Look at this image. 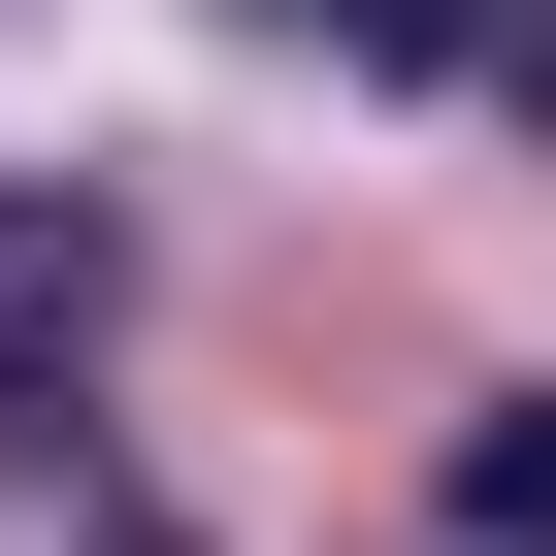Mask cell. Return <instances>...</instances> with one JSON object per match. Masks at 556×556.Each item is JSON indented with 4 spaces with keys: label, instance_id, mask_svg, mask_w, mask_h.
<instances>
[{
    "label": "cell",
    "instance_id": "obj_2",
    "mask_svg": "<svg viewBox=\"0 0 556 556\" xmlns=\"http://www.w3.org/2000/svg\"><path fill=\"white\" fill-rule=\"evenodd\" d=\"M426 523H458V556H556V393H491V426H458V491H426Z\"/></svg>",
    "mask_w": 556,
    "mask_h": 556
},
{
    "label": "cell",
    "instance_id": "obj_3",
    "mask_svg": "<svg viewBox=\"0 0 556 556\" xmlns=\"http://www.w3.org/2000/svg\"><path fill=\"white\" fill-rule=\"evenodd\" d=\"M458 66H491V99H523V131H556V0H491V34H458Z\"/></svg>",
    "mask_w": 556,
    "mask_h": 556
},
{
    "label": "cell",
    "instance_id": "obj_1",
    "mask_svg": "<svg viewBox=\"0 0 556 556\" xmlns=\"http://www.w3.org/2000/svg\"><path fill=\"white\" fill-rule=\"evenodd\" d=\"M99 328H131V197H99V164H0V426H34Z\"/></svg>",
    "mask_w": 556,
    "mask_h": 556
}]
</instances>
